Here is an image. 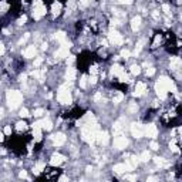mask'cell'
I'll use <instances>...</instances> for the list:
<instances>
[{
    "label": "cell",
    "mask_w": 182,
    "mask_h": 182,
    "mask_svg": "<svg viewBox=\"0 0 182 182\" xmlns=\"http://www.w3.org/2000/svg\"><path fill=\"white\" fill-rule=\"evenodd\" d=\"M68 47H70V46H67V44L61 46V47H60V49H58V50L56 51V58L68 57Z\"/></svg>",
    "instance_id": "cell-10"
},
{
    "label": "cell",
    "mask_w": 182,
    "mask_h": 182,
    "mask_svg": "<svg viewBox=\"0 0 182 182\" xmlns=\"http://www.w3.org/2000/svg\"><path fill=\"white\" fill-rule=\"evenodd\" d=\"M162 10H164V13H165L167 16L171 15V7H169V4H167V3L162 4Z\"/></svg>",
    "instance_id": "cell-33"
},
{
    "label": "cell",
    "mask_w": 182,
    "mask_h": 182,
    "mask_svg": "<svg viewBox=\"0 0 182 182\" xmlns=\"http://www.w3.org/2000/svg\"><path fill=\"white\" fill-rule=\"evenodd\" d=\"M56 40L60 41V43L66 44V33H63V31H58L57 34H56Z\"/></svg>",
    "instance_id": "cell-25"
},
{
    "label": "cell",
    "mask_w": 182,
    "mask_h": 182,
    "mask_svg": "<svg viewBox=\"0 0 182 182\" xmlns=\"http://www.w3.org/2000/svg\"><path fill=\"white\" fill-rule=\"evenodd\" d=\"M80 87H81V88H86V87H87V78H86V77H81V80H80Z\"/></svg>",
    "instance_id": "cell-39"
},
{
    "label": "cell",
    "mask_w": 182,
    "mask_h": 182,
    "mask_svg": "<svg viewBox=\"0 0 182 182\" xmlns=\"http://www.w3.org/2000/svg\"><path fill=\"white\" fill-rule=\"evenodd\" d=\"M44 15H46V6H44V4H38V6H34V7H33V19H34V20L41 19Z\"/></svg>",
    "instance_id": "cell-6"
},
{
    "label": "cell",
    "mask_w": 182,
    "mask_h": 182,
    "mask_svg": "<svg viewBox=\"0 0 182 182\" xmlns=\"http://www.w3.org/2000/svg\"><path fill=\"white\" fill-rule=\"evenodd\" d=\"M60 12H61V4L58 1H54L53 6H51V13L54 16H57V15H60Z\"/></svg>",
    "instance_id": "cell-21"
},
{
    "label": "cell",
    "mask_w": 182,
    "mask_h": 182,
    "mask_svg": "<svg viewBox=\"0 0 182 182\" xmlns=\"http://www.w3.org/2000/svg\"><path fill=\"white\" fill-rule=\"evenodd\" d=\"M73 61H74V56H70V58L67 60V63H68V64H73Z\"/></svg>",
    "instance_id": "cell-50"
},
{
    "label": "cell",
    "mask_w": 182,
    "mask_h": 182,
    "mask_svg": "<svg viewBox=\"0 0 182 182\" xmlns=\"http://www.w3.org/2000/svg\"><path fill=\"white\" fill-rule=\"evenodd\" d=\"M3 138H4V137H3V132H0V142L3 141Z\"/></svg>",
    "instance_id": "cell-56"
},
{
    "label": "cell",
    "mask_w": 182,
    "mask_h": 182,
    "mask_svg": "<svg viewBox=\"0 0 182 182\" xmlns=\"http://www.w3.org/2000/svg\"><path fill=\"white\" fill-rule=\"evenodd\" d=\"M95 81H97V75H91V77H90V83H91V84H95Z\"/></svg>",
    "instance_id": "cell-46"
},
{
    "label": "cell",
    "mask_w": 182,
    "mask_h": 182,
    "mask_svg": "<svg viewBox=\"0 0 182 182\" xmlns=\"http://www.w3.org/2000/svg\"><path fill=\"white\" fill-rule=\"evenodd\" d=\"M131 27H132V30H134V31H137V30L141 27V17H139V16H135V17H132Z\"/></svg>",
    "instance_id": "cell-16"
},
{
    "label": "cell",
    "mask_w": 182,
    "mask_h": 182,
    "mask_svg": "<svg viewBox=\"0 0 182 182\" xmlns=\"http://www.w3.org/2000/svg\"><path fill=\"white\" fill-rule=\"evenodd\" d=\"M131 134H132V137H135V138L144 137V127H142L141 124L134 123V124L131 125Z\"/></svg>",
    "instance_id": "cell-5"
},
{
    "label": "cell",
    "mask_w": 182,
    "mask_h": 182,
    "mask_svg": "<svg viewBox=\"0 0 182 182\" xmlns=\"http://www.w3.org/2000/svg\"><path fill=\"white\" fill-rule=\"evenodd\" d=\"M64 161H66V158H64L63 155H60V154H54V155L51 157L50 164L53 165V167H60Z\"/></svg>",
    "instance_id": "cell-9"
},
{
    "label": "cell",
    "mask_w": 182,
    "mask_h": 182,
    "mask_svg": "<svg viewBox=\"0 0 182 182\" xmlns=\"http://www.w3.org/2000/svg\"><path fill=\"white\" fill-rule=\"evenodd\" d=\"M149 148H151V149H154V151H157V149H158V144H157L155 141H152V142L149 144Z\"/></svg>",
    "instance_id": "cell-41"
},
{
    "label": "cell",
    "mask_w": 182,
    "mask_h": 182,
    "mask_svg": "<svg viewBox=\"0 0 182 182\" xmlns=\"http://www.w3.org/2000/svg\"><path fill=\"white\" fill-rule=\"evenodd\" d=\"M26 22V16H23L22 19H20V20H19V23H20V24H23V23Z\"/></svg>",
    "instance_id": "cell-52"
},
{
    "label": "cell",
    "mask_w": 182,
    "mask_h": 182,
    "mask_svg": "<svg viewBox=\"0 0 182 182\" xmlns=\"http://www.w3.org/2000/svg\"><path fill=\"white\" fill-rule=\"evenodd\" d=\"M114 171H115L117 174H124L125 171H130V169H128V167L125 164H117L115 167H114Z\"/></svg>",
    "instance_id": "cell-19"
},
{
    "label": "cell",
    "mask_w": 182,
    "mask_h": 182,
    "mask_svg": "<svg viewBox=\"0 0 182 182\" xmlns=\"http://www.w3.org/2000/svg\"><path fill=\"white\" fill-rule=\"evenodd\" d=\"M144 134H145L146 137H149V138H155L157 134H158V130H157V127L154 124H149L144 128Z\"/></svg>",
    "instance_id": "cell-8"
},
{
    "label": "cell",
    "mask_w": 182,
    "mask_h": 182,
    "mask_svg": "<svg viewBox=\"0 0 182 182\" xmlns=\"http://www.w3.org/2000/svg\"><path fill=\"white\" fill-rule=\"evenodd\" d=\"M90 73L93 74V75H95V74H97V67H95V66L91 67V68H90Z\"/></svg>",
    "instance_id": "cell-45"
},
{
    "label": "cell",
    "mask_w": 182,
    "mask_h": 182,
    "mask_svg": "<svg viewBox=\"0 0 182 182\" xmlns=\"http://www.w3.org/2000/svg\"><path fill=\"white\" fill-rule=\"evenodd\" d=\"M149 158H151V154L148 152V151H144V152L139 155L138 160H141L142 162H148V161H149Z\"/></svg>",
    "instance_id": "cell-26"
},
{
    "label": "cell",
    "mask_w": 182,
    "mask_h": 182,
    "mask_svg": "<svg viewBox=\"0 0 182 182\" xmlns=\"http://www.w3.org/2000/svg\"><path fill=\"white\" fill-rule=\"evenodd\" d=\"M152 16H154V19H158V17H160V15H158V12H154V13H152Z\"/></svg>",
    "instance_id": "cell-54"
},
{
    "label": "cell",
    "mask_w": 182,
    "mask_h": 182,
    "mask_svg": "<svg viewBox=\"0 0 182 182\" xmlns=\"http://www.w3.org/2000/svg\"><path fill=\"white\" fill-rule=\"evenodd\" d=\"M20 178H27V172H26V171H22V172H20Z\"/></svg>",
    "instance_id": "cell-49"
},
{
    "label": "cell",
    "mask_w": 182,
    "mask_h": 182,
    "mask_svg": "<svg viewBox=\"0 0 182 182\" xmlns=\"http://www.w3.org/2000/svg\"><path fill=\"white\" fill-rule=\"evenodd\" d=\"M169 146H171V149H172L174 152H179V148H178V144L175 142V139H172V141H171Z\"/></svg>",
    "instance_id": "cell-32"
},
{
    "label": "cell",
    "mask_w": 182,
    "mask_h": 182,
    "mask_svg": "<svg viewBox=\"0 0 182 182\" xmlns=\"http://www.w3.org/2000/svg\"><path fill=\"white\" fill-rule=\"evenodd\" d=\"M53 142H54V145H63L64 142H66V135L64 134H61V132H58L56 135H53Z\"/></svg>",
    "instance_id": "cell-13"
},
{
    "label": "cell",
    "mask_w": 182,
    "mask_h": 182,
    "mask_svg": "<svg viewBox=\"0 0 182 182\" xmlns=\"http://www.w3.org/2000/svg\"><path fill=\"white\" fill-rule=\"evenodd\" d=\"M4 134H6V135H10V134H12V127H10V125H7V127L4 128Z\"/></svg>",
    "instance_id": "cell-43"
},
{
    "label": "cell",
    "mask_w": 182,
    "mask_h": 182,
    "mask_svg": "<svg viewBox=\"0 0 182 182\" xmlns=\"http://www.w3.org/2000/svg\"><path fill=\"white\" fill-rule=\"evenodd\" d=\"M123 98H124V94H123V93H117V94L114 95V98H112V101H114V104H118V102L123 101Z\"/></svg>",
    "instance_id": "cell-29"
},
{
    "label": "cell",
    "mask_w": 182,
    "mask_h": 182,
    "mask_svg": "<svg viewBox=\"0 0 182 182\" xmlns=\"http://www.w3.org/2000/svg\"><path fill=\"white\" fill-rule=\"evenodd\" d=\"M29 109L27 108H22L20 109V117H23V118H26V117H29Z\"/></svg>",
    "instance_id": "cell-36"
},
{
    "label": "cell",
    "mask_w": 182,
    "mask_h": 182,
    "mask_svg": "<svg viewBox=\"0 0 182 182\" xmlns=\"http://www.w3.org/2000/svg\"><path fill=\"white\" fill-rule=\"evenodd\" d=\"M70 86L71 83L67 81V84L61 86L58 88V93H57V100L61 104H70L71 102V91H70Z\"/></svg>",
    "instance_id": "cell-1"
},
{
    "label": "cell",
    "mask_w": 182,
    "mask_h": 182,
    "mask_svg": "<svg viewBox=\"0 0 182 182\" xmlns=\"http://www.w3.org/2000/svg\"><path fill=\"white\" fill-rule=\"evenodd\" d=\"M155 164H157L158 167H161V168H168L169 167V162H167L164 158H160V157H157V158H155Z\"/></svg>",
    "instance_id": "cell-22"
},
{
    "label": "cell",
    "mask_w": 182,
    "mask_h": 182,
    "mask_svg": "<svg viewBox=\"0 0 182 182\" xmlns=\"http://www.w3.org/2000/svg\"><path fill=\"white\" fill-rule=\"evenodd\" d=\"M120 1H121L123 4H131L132 3V0H120Z\"/></svg>",
    "instance_id": "cell-48"
},
{
    "label": "cell",
    "mask_w": 182,
    "mask_h": 182,
    "mask_svg": "<svg viewBox=\"0 0 182 182\" xmlns=\"http://www.w3.org/2000/svg\"><path fill=\"white\" fill-rule=\"evenodd\" d=\"M41 128L46 130V131H50L51 128H53V123H51L49 118H44L43 121H41Z\"/></svg>",
    "instance_id": "cell-20"
},
{
    "label": "cell",
    "mask_w": 182,
    "mask_h": 182,
    "mask_svg": "<svg viewBox=\"0 0 182 182\" xmlns=\"http://www.w3.org/2000/svg\"><path fill=\"white\" fill-rule=\"evenodd\" d=\"M97 141H98V142H100V144H101V145H107V144H108V141H109V137H108V132H98V134H97Z\"/></svg>",
    "instance_id": "cell-12"
},
{
    "label": "cell",
    "mask_w": 182,
    "mask_h": 182,
    "mask_svg": "<svg viewBox=\"0 0 182 182\" xmlns=\"http://www.w3.org/2000/svg\"><path fill=\"white\" fill-rule=\"evenodd\" d=\"M144 43H145V40H139L138 43H137V46H135V51H134V54H135V56H138L139 53H141L142 47H144Z\"/></svg>",
    "instance_id": "cell-24"
},
{
    "label": "cell",
    "mask_w": 182,
    "mask_h": 182,
    "mask_svg": "<svg viewBox=\"0 0 182 182\" xmlns=\"http://www.w3.org/2000/svg\"><path fill=\"white\" fill-rule=\"evenodd\" d=\"M88 4V0H81V6L84 7V6H87Z\"/></svg>",
    "instance_id": "cell-51"
},
{
    "label": "cell",
    "mask_w": 182,
    "mask_h": 182,
    "mask_svg": "<svg viewBox=\"0 0 182 182\" xmlns=\"http://www.w3.org/2000/svg\"><path fill=\"white\" fill-rule=\"evenodd\" d=\"M128 111H130V112H137V111H138V105H137V102H131V104H130V107H128Z\"/></svg>",
    "instance_id": "cell-31"
},
{
    "label": "cell",
    "mask_w": 182,
    "mask_h": 182,
    "mask_svg": "<svg viewBox=\"0 0 182 182\" xmlns=\"http://www.w3.org/2000/svg\"><path fill=\"white\" fill-rule=\"evenodd\" d=\"M23 101V95L20 91H9L7 93V104H9V107L12 109H15L17 108L20 104H22Z\"/></svg>",
    "instance_id": "cell-2"
},
{
    "label": "cell",
    "mask_w": 182,
    "mask_h": 182,
    "mask_svg": "<svg viewBox=\"0 0 182 182\" xmlns=\"http://www.w3.org/2000/svg\"><path fill=\"white\" fill-rule=\"evenodd\" d=\"M108 38H109V41L112 44H115V46H120V44H123V41H124L123 36H121L118 31H115V30H111V31H109Z\"/></svg>",
    "instance_id": "cell-4"
},
{
    "label": "cell",
    "mask_w": 182,
    "mask_h": 182,
    "mask_svg": "<svg viewBox=\"0 0 182 182\" xmlns=\"http://www.w3.org/2000/svg\"><path fill=\"white\" fill-rule=\"evenodd\" d=\"M146 91V86L145 83H137V86H135V93H134V95L135 97H141V95H144Z\"/></svg>",
    "instance_id": "cell-11"
},
{
    "label": "cell",
    "mask_w": 182,
    "mask_h": 182,
    "mask_svg": "<svg viewBox=\"0 0 182 182\" xmlns=\"http://www.w3.org/2000/svg\"><path fill=\"white\" fill-rule=\"evenodd\" d=\"M130 56H131V53H130V50H123V51H121V57H123V58H125V60H127V58L130 57Z\"/></svg>",
    "instance_id": "cell-38"
},
{
    "label": "cell",
    "mask_w": 182,
    "mask_h": 182,
    "mask_svg": "<svg viewBox=\"0 0 182 182\" xmlns=\"http://www.w3.org/2000/svg\"><path fill=\"white\" fill-rule=\"evenodd\" d=\"M95 101H98V100H101V94H95Z\"/></svg>",
    "instance_id": "cell-53"
},
{
    "label": "cell",
    "mask_w": 182,
    "mask_h": 182,
    "mask_svg": "<svg viewBox=\"0 0 182 182\" xmlns=\"http://www.w3.org/2000/svg\"><path fill=\"white\" fill-rule=\"evenodd\" d=\"M41 63H43V58H41V57H37L36 60H34V67H36V68H37V67L40 66Z\"/></svg>",
    "instance_id": "cell-40"
},
{
    "label": "cell",
    "mask_w": 182,
    "mask_h": 182,
    "mask_svg": "<svg viewBox=\"0 0 182 182\" xmlns=\"http://www.w3.org/2000/svg\"><path fill=\"white\" fill-rule=\"evenodd\" d=\"M121 71H124V68L120 66V64H114L112 68H111V74H112V75H118Z\"/></svg>",
    "instance_id": "cell-23"
},
{
    "label": "cell",
    "mask_w": 182,
    "mask_h": 182,
    "mask_svg": "<svg viewBox=\"0 0 182 182\" xmlns=\"http://www.w3.org/2000/svg\"><path fill=\"white\" fill-rule=\"evenodd\" d=\"M139 73H141V67L137 66V64L131 66V74H134V75H138Z\"/></svg>",
    "instance_id": "cell-30"
},
{
    "label": "cell",
    "mask_w": 182,
    "mask_h": 182,
    "mask_svg": "<svg viewBox=\"0 0 182 182\" xmlns=\"http://www.w3.org/2000/svg\"><path fill=\"white\" fill-rule=\"evenodd\" d=\"M36 53H37L36 46H29L26 50L23 51V56H24L26 58H33L34 56H36Z\"/></svg>",
    "instance_id": "cell-15"
},
{
    "label": "cell",
    "mask_w": 182,
    "mask_h": 182,
    "mask_svg": "<svg viewBox=\"0 0 182 182\" xmlns=\"http://www.w3.org/2000/svg\"><path fill=\"white\" fill-rule=\"evenodd\" d=\"M155 90H157V94H158V97H160L161 100H164V98H167V88L164 87L162 84H160V83H157V86H155Z\"/></svg>",
    "instance_id": "cell-14"
},
{
    "label": "cell",
    "mask_w": 182,
    "mask_h": 182,
    "mask_svg": "<svg viewBox=\"0 0 182 182\" xmlns=\"http://www.w3.org/2000/svg\"><path fill=\"white\" fill-rule=\"evenodd\" d=\"M43 115V109H36V111H34V117H41Z\"/></svg>",
    "instance_id": "cell-42"
},
{
    "label": "cell",
    "mask_w": 182,
    "mask_h": 182,
    "mask_svg": "<svg viewBox=\"0 0 182 182\" xmlns=\"http://www.w3.org/2000/svg\"><path fill=\"white\" fill-rule=\"evenodd\" d=\"M26 128H27V125H26V123H17V130H19V131H24V130H26Z\"/></svg>",
    "instance_id": "cell-35"
},
{
    "label": "cell",
    "mask_w": 182,
    "mask_h": 182,
    "mask_svg": "<svg viewBox=\"0 0 182 182\" xmlns=\"http://www.w3.org/2000/svg\"><path fill=\"white\" fill-rule=\"evenodd\" d=\"M66 78L68 83H73L74 78H75V70H74L73 67H70L68 70H67V73H66Z\"/></svg>",
    "instance_id": "cell-18"
},
{
    "label": "cell",
    "mask_w": 182,
    "mask_h": 182,
    "mask_svg": "<svg viewBox=\"0 0 182 182\" xmlns=\"http://www.w3.org/2000/svg\"><path fill=\"white\" fill-rule=\"evenodd\" d=\"M125 179H128V181H135V179H137V176H134V175H127V176H125Z\"/></svg>",
    "instance_id": "cell-44"
},
{
    "label": "cell",
    "mask_w": 182,
    "mask_h": 182,
    "mask_svg": "<svg viewBox=\"0 0 182 182\" xmlns=\"http://www.w3.org/2000/svg\"><path fill=\"white\" fill-rule=\"evenodd\" d=\"M154 74H155V68H154V67H148V68H146V75H148V77H152Z\"/></svg>",
    "instance_id": "cell-37"
},
{
    "label": "cell",
    "mask_w": 182,
    "mask_h": 182,
    "mask_svg": "<svg viewBox=\"0 0 182 182\" xmlns=\"http://www.w3.org/2000/svg\"><path fill=\"white\" fill-rule=\"evenodd\" d=\"M158 83H160V84H162L164 87L167 88V91H172V93H176V87H175L174 81L171 80V78H168V77H161Z\"/></svg>",
    "instance_id": "cell-3"
},
{
    "label": "cell",
    "mask_w": 182,
    "mask_h": 182,
    "mask_svg": "<svg viewBox=\"0 0 182 182\" xmlns=\"http://www.w3.org/2000/svg\"><path fill=\"white\" fill-rule=\"evenodd\" d=\"M43 169H44V164H43V162H38V164H37L36 167H34L33 172H34L36 175H38L40 172H41V171H43Z\"/></svg>",
    "instance_id": "cell-28"
},
{
    "label": "cell",
    "mask_w": 182,
    "mask_h": 182,
    "mask_svg": "<svg viewBox=\"0 0 182 182\" xmlns=\"http://www.w3.org/2000/svg\"><path fill=\"white\" fill-rule=\"evenodd\" d=\"M1 117H3V109L0 108V118H1Z\"/></svg>",
    "instance_id": "cell-57"
},
{
    "label": "cell",
    "mask_w": 182,
    "mask_h": 182,
    "mask_svg": "<svg viewBox=\"0 0 182 182\" xmlns=\"http://www.w3.org/2000/svg\"><path fill=\"white\" fill-rule=\"evenodd\" d=\"M4 54V46H3V43H0V56H3Z\"/></svg>",
    "instance_id": "cell-47"
},
{
    "label": "cell",
    "mask_w": 182,
    "mask_h": 182,
    "mask_svg": "<svg viewBox=\"0 0 182 182\" xmlns=\"http://www.w3.org/2000/svg\"><path fill=\"white\" fill-rule=\"evenodd\" d=\"M121 130H123V125H121V121H118L114 124V132H120Z\"/></svg>",
    "instance_id": "cell-34"
},
{
    "label": "cell",
    "mask_w": 182,
    "mask_h": 182,
    "mask_svg": "<svg viewBox=\"0 0 182 182\" xmlns=\"http://www.w3.org/2000/svg\"><path fill=\"white\" fill-rule=\"evenodd\" d=\"M114 145L118 149H124L125 146L128 145V139L125 138V137H123V135H118V137L114 138Z\"/></svg>",
    "instance_id": "cell-7"
},
{
    "label": "cell",
    "mask_w": 182,
    "mask_h": 182,
    "mask_svg": "<svg viewBox=\"0 0 182 182\" xmlns=\"http://www.w3.org/2000/svg\"><path fill=\"white\" fill-rule=\"evenodd\" d=\"M148 181H157V178H155V176H151V178H148Z\"/></svg>",
    "instance_id": "cell-55"
},
{
    "label": "cell",
    "mask_w": 182,
    "mask_h": 182,
    "mask_svg": "<svg viewBox=\"0 0 182 182\" xmlns=\"http://www.w3.org/2000/svg\"><path fill=\"white\" fill-rule=\"evenodd\" d=\"M118 78H120V81H123V83H127V81H130V77H128V74L125 73V71H121V73L117 75Z\"/></svg>",
    "instance_id": "cell-27"
},
{
    "label": "cell",
    "mask_w": 182,
    "mask_h": 182,
    "mask_svg": "<svg viewBox=\"0 0 182 182\" xmlns=\"http://www.w3.org/2000/svg\"><path fill=\"white\" fill-rule=\"evenodd\" d=\"M181 58L179 57H171V70H178L181 67Z\"/></svg>",
    "instance_id": "cell-17"
}]
</instances>
